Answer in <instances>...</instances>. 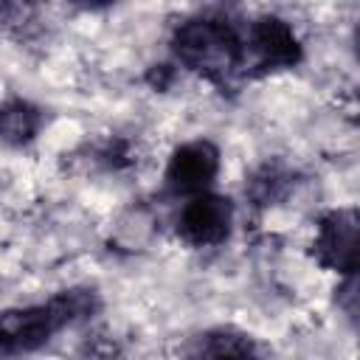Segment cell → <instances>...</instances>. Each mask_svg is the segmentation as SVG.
Returning a JSON list of instances; mask_svg holds the SVG:
<instances>
[{
  "label": "cell",
  "mask_w": 360,
  "mask_h": 360,
  "mask_svg": "<svg viewBox=\"0 0 360 360\" xmlns=\"http://www.w3.org/2000/svg\"><path fill=\"white\" fill-rule=\"evenodd\" d=\"M191 354H205V357H248L256 354V343L250 335L236 332L231 326H219L211 332H202L197 338V346Z\"/></svg>",
  "instance_id": "8"
},
{
  "label": "cell",
  "mask_w": 360,
  "mask_h": 360,
  "mask_svg": "<svg viewBox=\"0 0 360 360\" xmlns=\"http://www.w3.org/2000/svg\"><path fill=\"white\" fill-rule=\"evenodd\" d=\"M219 166H222V155L214 141L208 138L186 141L169 155V163L163 172L166 191L174 197H191V194L208 191L219 174Z\"/></svg>",
  "instance_id": "5"
},
{
  "label": "cell",
  "mask_w": 360,
  "mask_h": 360,
  "mask_svg": "<svg viewBox=\"0 0 360 360\" xmlns=\"http://www.w3.org/2000/svg\"><path fill=\"white\" fill-rule=\"evenodd\" d=\"M68 3L76 8H84V11H101V8H110L115 0H68Z\"/></svg>",
  "instance_id": "10"
},
{
  "label": "cell",
  "mask_w": 360,
  "mask_h": 360,
  "mask_svg": "<svg viewBox=\"0 0 360 360\" xmlns=\"http://www.w3.org/2000/svg\"><path fill=\"white\" fill-rule=\"evenodd\" d=\"M315 262L340 276H354L357 270V211L354 208H332L318 219Z\"/></svg>",
  "instance_id": "6"
},
{
  "label": "cell",
  "mask_w": 360,
  "mask_h": 360,
  "mask_svg": "<svg viewBox=\"0 0 360 360\" xmlns=\"http://www.w3.org/2000/svg\"><path fill=\"white\" fill-rule=\"evenodd\" d=\"M233 214L236 211H233L231 197L214 194L208 188V191L186 197L174 219V231L191 248H217L231 236Z\"/></svg>",
  "instance_id": "4"
},
{
  "label": "cell",
  "mask_w": 360,
  "mask_h": 360,
  "mask_svg": "<svg viewBox=\"0 0 360 360\" xmlns=\"http://www.w3.org/2000/svg\"><path fill=\"white\" fill-rule=\"evenodd\" d=\"M98 309L93 290H65L42 304L6 309L0 315V354H22L45 346L56 332L90 318Z\"/></svg>",
  "instance_id": "2"
},
{
  "label": "cell",
  "mask_w": 360,
  "mask_h": 360,
  "mask_svg": "<svg viewBox=\"0 0 360 360\" xmlns=\"http://www.w3.org/2000/svg\"><path fill=\"white\" fill-rule=\"evenodd\" d=\"M304 59V48L292 31V25L276 14L256 17L245 31V62L253 73H276L290 70Z\"/></svg>",
  "instance_id": "3"
},
{
  "label": "cell",
  "mask_w": 360,
  "mask_h": 360,
  "mask_svg": "<svg viewBox=\"0 0 360 360\" xmlns=\"http://www.w3.org/2000/svg\"><path fill=\"white\" fill-rule=\"evenodd\" d=\"M172 56L180 68L225 87L231 76L248 68L245 34L219 14H197L183 20L172 34Z\"/></svg>",
  "instance_id": "1"
},
{
  "label": "cell",
  "mask_w": 360,
  "mask_h": 360,
  "mask_svg": "<svg viewBox=\"0 0 360 360\" xmlns=\"http://www.w3.org/2000/svg\"><path fill=\"white\" fill-rule=\"evenodd\" d=\"M42 110L25 98H6L0 101V143L6 146H25L42 129Z\"/></svg>",
  "instance_id": "7"
},
{
  "label": "cell",
  "mask_w": 360,
  "mask_h": 360,
  "mask_svg": "<svg viewBox=\"0 0 360 360\" xmlns=\"http://www.w3.org/2000/svg\"><path fill=\"white\" fill-rule=\"evenodd\" d=\"M37 17L34 0H0V28H22Z\"/></svg>",
  "instance_id": "9"
}]
</instances>
